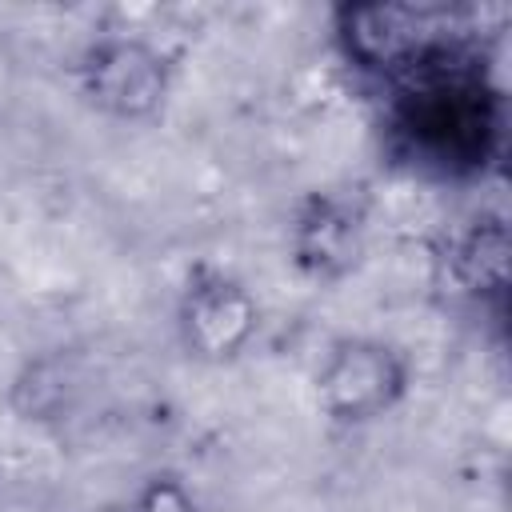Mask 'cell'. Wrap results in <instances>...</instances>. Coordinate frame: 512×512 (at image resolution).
Wrapping results in <instances>:
<instances>
[{"label": "cell", "mask_w": 512, "mask_h": 512, "mask_svg": "<svg viewBox=\"0 0 512 512\" xmlns=\"http://www.w3.org/2000/svg\"><path fill=\"white\" fill-rule=\"evenodd\" d=\"M360 240H364L360 212L332 196L312 200L296 220V260L312 276H340L344 268H352L360 256Z\"/></svg>", "instance_id": "4"}, {"label": "cell", "mask_w": 512, "mask_h": 512, "mask_svg": "<svg viewBox=\"0 0 512 512\" xmlns=\"http://www.w3.org/2000/svg\"><path fill=\"white\" fill-rule=\"evenodd\" d=\"M408 384L404 360L376 340H348L332 352L320 372V400L336 420H376L384 416Z\"/></svg>", "instance_id": "1"}, {"label": "cell", "mask_w": 512, "mask_h": 512, "mask_svg": "<svg viewBox=\"0 0 512 512\" xmlns=\"http://www.w3.org/2000/svg\"><path fill=\"white\" fill-rule=\"evenodd\" d=\"M132 512H192V500L176 480H152L132 500Z\"/></svg>", "instance_id": "6"}, {"label": "cell", "mask_w": 512, "mask_h": 512, "mask_svg": "<svg viewBox=\"0 0 512 512\" xmlns=\"http://www.w3.org/2000/svg\"><path fill=\"white\" fill-rule=\"evenodd\" d=\"M256 328V304L236 280L204 276L188 284L180 304V332L196 356H232Z\"/></svg>", "instance_id": "3"}, {"label": "cell", "mask_w": 512, "mask_h": 512, "mask_svg": "<svg viewBox=\"0 0 512 512\" xmlns=\"http://www.w3.org/2000/svg\"><path fill=\"white\" fill-rule=\"evenodd\" d=\"M504 224H480L468 232V240L456 252V272L472 292H496L504 288Z\"/></svg>", "instance_id": "5"}, {"label": "cell", "mask_w": 512, "mask_h": 512, "mask_svg": "<svg viewBox=\"0 0 512 512\" xmlns=\"http://www.w3.org/2000/svg\"><path fill=\"white\" fill-rule=\"evenodd\" d=\"M84 92L96 108L136 120L160 108L168 76H164V60L144 48L140 40H104L88 52L84 68Z\"/></svg>", "instance_id": "2"}]
</instances>
